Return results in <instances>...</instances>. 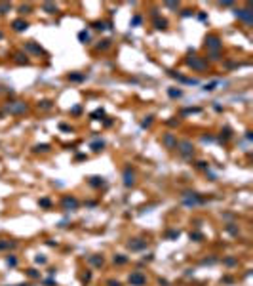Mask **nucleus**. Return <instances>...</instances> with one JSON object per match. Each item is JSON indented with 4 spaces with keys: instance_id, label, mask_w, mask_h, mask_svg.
<instances>
[{
    "instance_id": "obj_8",
    "label": "nucleus",
    "mask_w": 253,
    "mask_h": 286,
    "mask_svg": "<svg viewBox=\"0 0 253 286\" xmlns=\"http://www.w3.org/2000/svg\"><path fill=\"white\" fill-rule=\"evenodd\" d=\"M236 17L244 19L246 23H251V21H253V15H251L249 10H236Z\"/></svg>"
},
{
    "instance_id": "obj_16",
    "label": "nucleus",
    "mask_w": 253,
    "mask_h": 286,
    "mask_svg": "<svg viewBox=\"0 0 253 286\" xmlns=\"http://www.w3.org/2000/svg\"><path fill=\"white\" fill-rule=\"evenodd\" d=\"M154 25H156V29H160V31L167 29V21H166V19H156Z\"/></svg>"
},
{
    "instance_id": "obj_33",
    "label": "nucleus",
    "mask_w": 253,
    "mask_h": 286,
    "mask_svg": "<svg viewBox=\"0 0 253 286\" xmlns=\"http://www.w3.org/2000/svg\"><path fill=\"white\" fill-rule=\"evenodd\" d=\"M19 11H21V14H31V8L29 6H21V8H19Z\"/></svg>"
},
{
    "instance_id": "obj_29",
    "label": "nucleus",
    "mask_w": 253,
    "mask_h": 286,
    "mask_svg": "<svg viewBox=\"0 0 253 286\" xmlns=\"http://www.w3.org/2000/svg\"><path fill=\"white\" fill-rule=\"evenodd\" d=\"M93 27H95V29H99V31L107 29V27H105V23H101V21H95V23H93Z\"/></svg>"
},
{
    "instance_id": "obj_26",
    "label": "nucleus",
    "mask_w": 253,
    "mask_h": 286,
    "mask_svg": "<svg viewBox=\"0 0 253 286\" xmlns=\"http://www.w3.org/2000/svg\"><path fill=\"white\" fill-rule=\"evenodd\" d=\"M10 11V4H0V14H6Z\"/></svg>"
},
{
    "instance_id": "obj_13",
    "label": "nucleus",
    "mask_w": 253,
    "mask_h": 286,
    "mask_svg": "<svg viewBox=\"0 0 253 286\" xmlns=\"http://www.w3.org/2000/svg\"><path fill=\"white\" fill-rule=\"evenodd\" d=\"M25 48H27L29 52H33V54H42V48H40L38 44H34L33 40H31V42H27V44H25Z\"/></svg>"
},
{
    "instance_id": "obj_10",
    "label": "nucleus",
    "mask_w": 253,
    "mask_h": 286,
    "mask_svg": "<svg viewBox=\"0 0 253 286\" xmlns=\"http://www.w3.org/2000/svg\"><path fill=\"white\" fill-rule=\"evenodd\" d=\"M162 141H164V145H166L167 149H173L175 145H177V139L173 138V134H166V135H164V139H162Z\"/></svg>"
},
{
    "instance_id": "obj_12",
    "label": "nucleus",
    "mask_w": 253,
    "mask_h": 286,
    "mask_svg": "<svg viewBox=\"0 0 253 286\" xmlns=\"http://www.w3.org/2000/svg\"><path fill=\"white\" fill-rule=\"evenodd\" d=\"M128 246H130L131 250H143V248L147 246V242H145V240H139V239H135V240H131V242L128 244Z\"/></svg>"
},
{
    "instance_id": "obj_5",
    "label": "nucleus",
    "mask_w": 253,
    "mask_h": 286,
    "mask_svg": "<svg viewBox=\"0 0 253 286\" xmlns=\"http://www.w3.org/2000/svg\"><path fill=\"white\" fill-rule=\"evenodd\" d=\"M183 200H185V204H187V206H196V204H202L204 202L202 199H198V196H196V193H185V195H183Z\"/></svg>"
},
{
    "instance_id": "obj_34",
    "label": "nucleus",
    "mask_w": 253,
    "mask_h": 286,
    "mask_svg": "<svg viewBox=\"0 0 253 286\" xmlns=\"http://www.w3.org/2000/svg\"><path fill=\"white\" fill-rule=\"evenodd\" d=\"M46 257H44V256H36V263H46Z\"/></svg>"
},
{
    "instance_id": "obj_1",
    "label": "nucleus",
    "mask_w": 253,
    "mask_h": 286,
    "mask_svg": "<svg viewBox=\"0 0 253 286\" xmlns=\"http://www.w3.org/2000/svg\"><path fill=\"white\" fill-rule=\"evenodd\" d=\"M175 147H177V149H179V153H181L183 156H187V158L194 155V145H192L190 141H187V139H185V141H179L177 145H175Z\"/></svg>"
},
{
    "instance_id": "obj_39",
    "label": "nucleus",
    "mask_w": 253,
    "mask_h": 286,
    "mask_svg": "<svg viewBox=\"0 0 253 286\" xmlns=\"http://www.w3.org/2000/svg\"><path fill=\"white\" fill-rule=\"evenodd\" d=\"M190 239H196V240H200V239H202V235H200V233H194V235H192V233H190Z\"/></svg>"
},
{
    "instance_id": "obj_9",
    "label": "nucleus",
    "mask_w": 253,
    "mask_h": 286,
    "mask_svg": "<svg viewBox=\"0 0 253 286\" xmlns=\"http://www.w3.org/2000/svg\"><path fill=\"white\" fill-rule=\"evenodd\" d=\"M135 176H133V172L130 170V168H126V172H124V185H126V187H131V185H133V179Z\"/></svg>"
},
{
    "instance_id": "obj_42",
    "label": "nucleus",
    "mask_w": 253,
    "mask_h": 286,
    "mask_svg": "<svg viewBox=\"0 0 253 286\" xmlns=\"http://www.w3.org/2000/svg\"><path fill=\"white\" fill-rule=\"evenodd\" d=\"M108 286H120L118 280H108Z\"/></svg>"
},
{
    "instance_id": "obj_28",
    "label": "nucleus",
    "mask_w": 253,
    "mask_h": 286,
    "mask_svg": "<svg viewBox=\"0 0 253 286\" xmlns=\"http://www.w3.org/2000/svg\"><path fill=\"white\" fill-rule=\"evenodd\" d=\"M131 25L133 27H137V25H141V17H139V15H135L133 19H131Z\"/></svg>"
},
{
    "instance_id": "obj_18",
    "label": "nucleus",
    "mask_w": 253,
    "mask_h": 286,
    "mask_svg": "<svg viewBox=\"0 0 253 286\" xmlns=\"http://www.w3.org/2000/svg\"><path fill=\"white\" fill-rule=\"evenodd\" d=\"M15 61L21 63V65H23V63L27 65V63H29V59H27V55H25V54H15Z\"/></svg>"
},
{
    "instance_id": "obj_41",
    "label": "nucleus",
    "mask_w": 253,
    "mask_h": 286,
    "mask_svg": "<svg viewBox=\"0 0 253 286\" xmlns=\"http://www.w3.org/2000/svg\"><path fill=\"white\" fill-rule=\"evenodd\" d=\"M29 277H33V279H34V277H38V273H36L34 269H29Z\"/></svg>"
},
{
    "instance_id": "obj_11",
    "label": "nucleus",
    "mask_w": 253,
    "mask_h": 286,
    "mask_svg": "<svg viewBox=\"0 0 253 286\" xmlns=\"http://www.w3.org/2000/svg\"><path fill=\"white\" fill-rule=\"evenodd\" d=\"M27 27H29V23L23 21V19H15V21H14V31H17V33L27 31Z\"/></svg>"
},
{
    "instance_id": "obj_20",
    "label": "nucleus",
    "mask_w": 253,
    "mask_h": 286,
    "mask_svg": "<svg viewBox=\"0 0 253 286\" xmlns=\"http://www.w3.org/2000/svg\"><path fill=\"white\" fill-rule=\"evenodd\" d=\"M69 78L72 80V82H82L86 76H84V75H69Z\"/></svg>"
},
{
    "instance_id": "obj_14",
    "label": "nucleus",
    "mask_w": 253,
    "mask_h": 286,
    "mask_svg": "<svg viewBox=\"0 0 253 286\" xmlns=\"http://www.w3.org/2000/svg\"><path fill=\"white\" fill-rule=\"evenodd\" d=\"M42 8H44V11H48V14H55V11H57V6L51 4V2H46Z\"/></svg>"
},
{
    "instance_id": "obj_17",
    "label": "nucleus",
    "mask_w": 253,
    "mask_h": 286,
    "mask_svg": "<svg viewBox=\"0 0 253 286\" xmlns=\"http://www.w3.org/2000/svg\"><path fill=\"white\" fill-rule=\"evenodd\" d=\"M167 95H170V97H181V95H183V92L181 90H175V88H170V90H167Z\"/></svg>"
},
{
    "instance_id": "obj_21",
    "label": "nucleus",
    "mask_w": 253,
    "mask_h": 286,
    "mask_svg": "<svg viewBox=\"0 0 253 286\" xmlns=\"http://www.w3.org/2000/svg\"><path fill=\"white\" fill-rule=\"evenodd\" d=\"M38 107L40 109H51V101H48V99H46V101H40Z\"/></svg>"
},
{
    "instance_id": "obj_23",
    "label": "nucleus",
    "mask_w": 253,
    "mask_h": 286,
    "mask_svg": "<svg viewBox=\"0 0 253 286\" xmlns=\"http://www.w3.org/2000/svg\"><path fill=\"white\" fill-rule=\"evenodd\" d=\"M215 86H217V82H211V84H206V86H204V92H211V90H215Z\"/></svg>"
},
{
    "instance_id": "obj_2",
    "label": "nucleus",
    "mask_w": 253,
    "mask_h": 286,
    "mask_svg": "<svg viewBox=\"0 0 253 286\" xmlns=\"http://www.w3.org/2000/svg\"><path fill=\"white\" fill-rule=\"evenodd\" d=\"M6 111L11 113V115H21V113L27 111V103H23V101H11V103H8V105H6Z\"/></svg>"
},
{
    "instance_id": "obj_31",
    "label": "nucleus",
    "mask_w": 253,
    "mask_h": 286,
    "mask_svg": "<svg viewBox=\"0 0 253 286\" xmlns=\"http://www.w3.org/2000/svg\"><path fill=\"white\" fill-rule=\"evenodd\" d=\"M15 263H17V259H15L14 256H8V265H11V267H14Z\"/></svg>"
},
{
    "instance_id": "obj_27",
    "label": "nucleus",
    "mask_w": 253,
    "mask_h": 286,
    "mask_svg": "<svg viewBox=\"0 0 253 286\" xmlns=\"http://www.w3.org/2000/svg\"><path fill=\"white\" fill-rule=\"evenodd\" d=\"M91 185H95V187H97L99 183H103V178H91V181H90Z\"/></svg>"
},
{
    "instance_id": "obj_40",
    "label": "nucleus",
    "mask_w": 253,
    "mask_h": 286,
    "mask_svg": "<svg viewBox=\"0 0 253 286\" xmlns=\"http://www.w3.org/2000/svg\"><path fill=\"white\" fill-rule=\"evenodd\" d=\"M166 6H167V8H177L179 4H177V2H166Z\"/></svg>"
},
{
    "instance_id": "obj_44",
    "label": "nucleus",
    "mask_w": 253,
    "mask_h": 286,
    "mask_svg": "<svg viewBox=\"0 0 253 286\" xmlns=\"http://www.w3.org/2000/svg\"><path fill=\"white\" fill-rule=\"evenodd\" d=\"M0 38H2V33H0Z\"/></svg>"
},
{
    "instance_id": "obj_19",
    "label": "nucleus",
    "mask_w": 253,
    "mask_h": 286,
    "mask_svg": "<svg viewBox=\"0 0 253 286\" xmlns=\"http://www.w3.org/2000/svg\"><path fill=\"white\" fill-rule=\"evenodd\" d=\"M78 40H80V42H84V44H86L88 40H90V34H88L86 31H80V33H78Z\"/></svg>"
},
{
    "instance_id": "obj_7",
    "label": "nucleus",
    "mask_w": 253,
    "mask_h": 286,
    "mask_svg": "<svg viewBox=\"0 0 253 286\" xmlns=\"http://www.w3.org/2000/svg\"><path fill=\"white\" fill-rule=\"evenodd\" d=\"M63 208H65V210H76V208H78V200H76L74 196H65V199H63Z\"/></svg>"
},
{
    "instance_id": "obj_36",
    "label": "nucleus",
    "mask_w": 253,
    "mask_h": 286,
    "mask_svg": "<svg viewBox=\"0 0 253 286\" xmlns=\"http://www.w3.org/2000/svg\"><path fill=\"white\" fill-rule=\"evenodd\" d=\"M48 149H50V147H48V145H38V147H36V151H48Z\"/></svg>"
},
{
    "instance_id": "obj_3",
    "label": "nucleus",
    "mask_w": 253,
    "mask_h": 286,
    "mask_svg": "<svg viewBox=\"0 0 253 286\" xmlns=\"http://www.w3.org/2000/svg\"><path fill=\"white\" fill-rule=\"evenodd\" d=\"M188 65H190L192 69H196V71H206V69H207V63L204 61L202 57H198V55H192V57H188Z\"/></svg>"
},
{
    "instance_id": "obj_38",
    "label": "nucleus",
    "mask_w": 253,
    "mask_h": 286,
    "mask_svg": "<svg viewBox=\"0 0 253 286\" xmlns=\"http://www.w3.org/2000/svg\"><path fill=\"white\" fill-rule=\"evenodd\" d=\"M8 246H14V244H10V242H0V250H4V248H8Z\"/></svg>"
},
{
    "instance_id": "obj_37",
    "label": "nucleus",
    "mask_w": 253,
    "mask_h": 286,
    "mask_svg": "<svg viewBox=\"0 0 253 286\" xmlns=\"http://www.w3.org/2000/svg\"><path fill=\"white\" fill-rule=\"evenodd\" d=\"M167 237H170V239H177V237H179V231H171Z\"/></svg>"
},
{
    "instance_id": "obj_43",
    "label": "nucleus",
    "mask_w": 253,
    "mask_h": 286,
    "mask_svg": "<svg viewBox=\"0 0 253 286\" xmlns=\"http://www.w3.org/2000/svg\"><path fill=\"white\" fill-rule=\"evenodd\" d=\"M183 15H185V17H188V15H192V10H185V11H183Z\"/></svg>"
},
{
    "instance_id": "obj_15",
    "label": "nucleus",
    "mask_w": 253,
    "mask_h": 286,
    "mask_svg": "<svg viewBox=\"0 0 253 286\" xmlns=\"http://www.w3.org/2000/svg\"><path fill=\"white\" fill-rule=\"evenodd\" d=\"M103 116H105V111H103V109H95V111L91 113V118L93 120H101Z\"/></svg>"
},
{
    "instance_id": "obj_22",
    "label": "nucleus",
    "mask_w": 253,
    "mask_h": 286,
    "mask_svg": "<svg viewBox=\"0 0 253 286\" xmlns=\"http://www.w3.org/2000/svg\"><path fill=\"white\" fill-rule=\"evenodd\" d=\"M91 147H93V151H101V149L105 147V143H103V141H95L93 145H91Z\"/></svg>"
},
{
    "instance_id": "obj_4",
    "label": "nucleus",
    "mask_w": 253,
    "mask_h": 286,
    "mask_svg": "<svg viewBox=\"0 0 253 286\" xmlns=\"http://www.w3.org/2000/svg\"><path fill=\"white\" fill-rule=\"evenodd\" d=\"M145 282H147V277H145L141 271H133L130 275V284L131 286H143Z\"/></svg>"
},
{
    "instance_id": "obj_6",
    "label": "nucleus",
    "mask_w": 253,
    "mask_h": 286,
    "mask_svg": "<svg viewBox=\"0 0 253 286\" xmlns=\"http://www.w3.org/2000/svg\"><path fill=\"white\" fill-rule=\"evenodd\" d=\"M206 46H207V50H213L215 54L221 50V40L217 38V36H207L206 38Z\"/></svg>"
},
{
    "instance_id": "obj_25",
    "label": "nucleus",
    "mask_w": 253,
    "mask_h": 286,
    "mask_svg": "<svg viewBox=\"0 0 253 286\" xmlns=\"http://www.w3.org/2000/svg\"><path fill=\"white\" fill-rule=\"evenodd\" d=\"M114 261H116V263H126L128 257H124V256H114Z\"/></svg>"
},
{
    "instance_id": "obj_24",
    "label": "nucleus",
    "mask_w": 253,
    "mask_h": 286,
    "mask_svg": "<svg viewBox=\"0 0 253 286\" xmlns=\"http://www.w3.org/2000/svg\"><path fill=\"white\" fill-rule=\"evenodd\" d=\"M108 46H110V40H103V42L99 44V50H107Z\"/></svg>"
},
{
    "instance_id": "obj_32",
    "label": "nucleus",
    "mask_w": 253,
    "mask_h": 286,
    "mask_svg": "<svg viewBox=\"0 0 253 286\" xmlns=\"http://www.w3.org/2000/svg\"><path fill=\"white\" fill-rule=\"evenodd\" d=\"M40 204H42L44 208H50V206H51V202H50L48 199H42V200H40Z\"/></svg>"
},
{
    "instance_id": "obj_30",
    "label": "nucleus",
    "mask_w": 253,
    "mask_h": 286,
    "mask_svg": "<svg viewBox=\"0 0 253 286\" xmlns=\"http://www.w3.org/2000/svg\"><path fill=\"white\" fill-rule=\"evenodd\" d=\"M90 261H91V263H95V265H101L103 263V257H90Z\"/></svg>"
},
{
    "instance_id": "obj_35",
    "label": "nucleus",
    "mask_w": 253,
    "mask_h": 286,
    "mask_svg": "<svg viewBox=\"0 0 253 286\" xmlns=\"http://www.w3.org/2000/svg\"><path fill=\"white\" fill-rule=\"evenodd\" d=\"M150 122H152V116H147V120H143V126H145V128L150 126Z\"/></svg>"
}]
</instances>
